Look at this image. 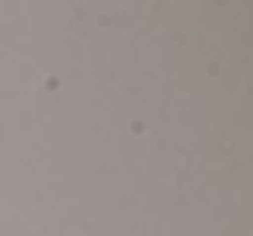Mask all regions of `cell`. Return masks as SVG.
<instances>
[]
</instances>
